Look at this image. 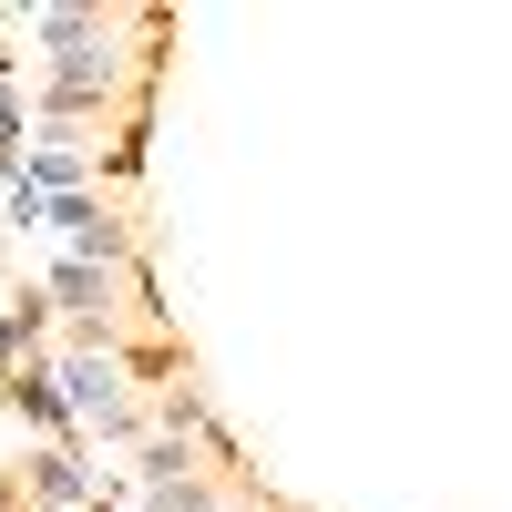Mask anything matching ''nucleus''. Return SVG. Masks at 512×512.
Wrapping results in <instances>:
<instances>
[{
	"mask_svg": "<svg viewBox=\"0 0 512 512\" xmlns=\"http://www.w3.org/2000/svg\"><path fill=\"white\" fill-rule=\"evenodd\" d=\"M144 154H154V93L123 113V134H113V154H103V175H113V185H134V175H144Z\"/></svg>",
	"mask_w": 512,
	"mask_h": 512,
	"instance_id": "obj_4",
	"label": "nucleus"
},
{
	"mask_svg": "<svg viewBox=\"0 0 512 512\" xmlns=\"http://www.w3.org/2000/svg\"><path fill=\"white\" fill-rule=\"evenodd\" d=\"M123 277H134V267H93V256H62V267L41 277V297H52L62 318H82V349H113V308H123Z\"/></svg>",
	"mask_w": 512,
	"mask_h": 512,
	"instance_id": "obj_2",
	"label": "nucleus"
},
{
	"mask_svg": "<svg viewBox=\"0 0 512 512\" xmlns=\"http://www.w3.org/2000/svg\"><path fill=\"white\" fill-rule=\"evenodd\" d=\"M93 512H123V492H113V482H103V492H93Z\"/></svg>",
	"mask_w": 512,
	"mask_h": 512,
	"instance_id": "obj_6",
	"label": "nucleus"
},
{
	"mask_svg": "<svg viewBox=\"0 0 512 512\" xmlns=\"http://www.w3.org/2000/svg\"><path fill=\"white\" fill-rule=\"evenodd\" d=\"M21 349H31V328H21L11 308H0V379H11V359H21Z\"/></svg>",
	"mask_w": 512,
	"mask_h": 512,
	"instance_id": "obj_5",
	"label": "nucleus"
},
{
	"mask_svg": "<svg viewBox=\"0 0 512 512\" xmlns=\"http://www.w3.org/2000/svg\"><path fill=\"white\" fill-rule=\"evenodd\" d=\"M31 492L52 502V512H82V502L103 492V472L82 461V441H52V451H31Z\"/></svg>",
	"mask_w": 512,
	"mask_h": 512,
	"instance_id": "obj_3",
	"label": "nucleus"
},
{
	"mask_svg": "<svg viewBox=\"0 0 512 512\" xmlns=\"http://www.w3.org/2000/svg\"><path fill=\"white\" fill-rule=\"evenodd\" d=\"M41 369H52V390H62V410H72V441H123V451H134V441L154 431V410L123 390L113 349H62V359H41Z\"/></svg>",
	"mask_w": 512,
	"mask_h": 512,
	"instance_id": "obj_1",
	"label": "nucleus"
}]
</instances>
